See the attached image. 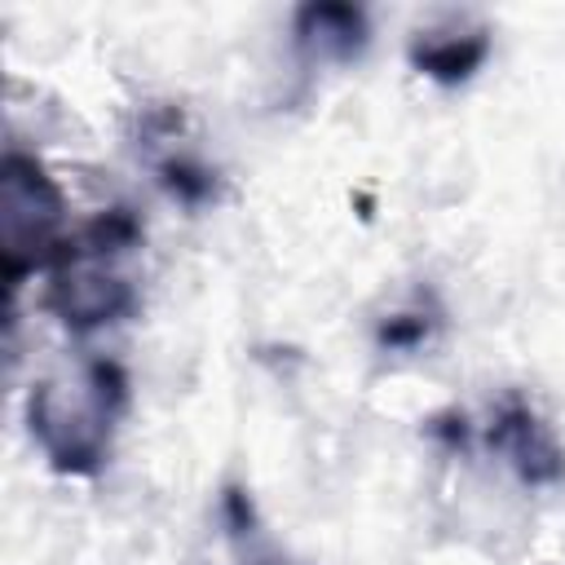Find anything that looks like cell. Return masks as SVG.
I'll use <instances>...</instances> for the list:
<instances>
[{"label": "cell", "instance_id": "6da1fadb", "mask_svg": "<svg viewBox=\"0 0 565 565\" xmlns=\"http://www.w3.org/2000/svg\"><path fill=\"white\" fill-rule=\"evenodd\" d=\"M128 406V375L115 358H88L75 371L44 375L26 393V428L62 477H97L110 459L119 415Z\"/></svg>", "mask_w": 565, "mask_h": 565}, {"label": "cell", "instance_id": "277c9868", "mask_svg": "<svg viewBox=\"0 0 565 565\" xmlns=\"http://www.w3.org/2000/svg\"><path fill=\"white\" fill-rule=\"evenodd\" d=\"M486 446L512 468V477L530 490L565 481V446L552 433V424L525 402V397H503L490 415Z\"/></svg>", "mask_w": 565, "mask_h": 565}, {"label": "cell", "instance_id": "8992f818", "mask_svg": "<svg viewBox=\"0 0 565 565\" xmlns=\"http://www.w3.org/2000/svg\"><path fill=\"white\" fill-rule=\"evenodd\" d=\"M371 40L366 9L344 0H313L291 13V44L309 66H344Z\"/></svg>", "mask_w": 565, "mask_h": 565}, {"label": "cell", "instance_id": "ba28073f", "mask_svg": "<svg viewBox=\"0 0 565 565\" xmlns=\"http://www.w3.org/2000/svg\"><path fill=\"white\" fill-rule=\"evenodd\" d=\"M437 322L441 318L433 309H402V313H388L375 327V340H380V349H419V344L433 340Z\"/></svg>", "mask_w": 565, "mask_h": 565}, {"label": "cell", "instance_id": "52a82bcc", "mask_svg": "<svg viewBox=\"0 0 565 565\" xmlns=\"http://www.w3.org/2000/svg\"><path fill=\"white\" fill-rule=\"evenodd\" d=\"M154 172H159V185H163L177 203H185V207H199V203L216 199V172H212L207 163H199L194 154L168 150L163 159H154Z\"/></svg>", "mask_w": 565, "mask_h": 565}, {"label": "cell", "instance_id": "7a4b0ae2", "mask_svg": "<svg viewBox=\"0 0 565 565\" xmlns=\"http://www.w3.org/2000/svg\"><path fill=\"white\" fill-rule=\"evenodd\" d=\"M141 221L132 207H106L66 234L57 260L44 269V309L75 335L97 327L124 322L137 309V282L128 278L124 260L141 247Z\"/></svg>", "mask_w": 565, "mask_h": 565}, {"label": "cell", "instance_id": "9c48e42d", "mask_svg": "<svg viewBox=\"0 0 565 565\" xmlns=\"http://www.w3.org/2000/svg\"><path fill=\"white\" fill-rule=\"evenodd\" d=\"M256 565H291V561H256Z\"/></svg>", "mask_w": 565, "mask_h": 565}, {"label": "cell", "instance_id": "5b68a950", "mask_svg": "<svg viewBox=\"0 0 565 565\" xmlns=\"http://www.w3.org/2000/svg\"><path fill=\"white\" fill-rule=\"evenodd\" d=\"M406 57L411 66L441 84V88H459L468 84L486 57H490V26L477 22V18H463V13H450L433 26H419L411 31V44H406Z\"/></svg>", "mask_w": 565, "mask_h": 565}, {"label": "cell", "instance_id": "3957f363", "mask_svg": "<svg viewBox=\"0 0 565 565\" xmlns=\"http://www.w3.org/2000/svg\"><path fill=\"white\" fill-rule=\"evenodd\" d=\"M66 243V199L44 163L9 150L0 163V260L4 291L13 296L26 274L49 269Z\"/></svg>", "mask_w": 565, "mask_h": 565}]
</instances>
